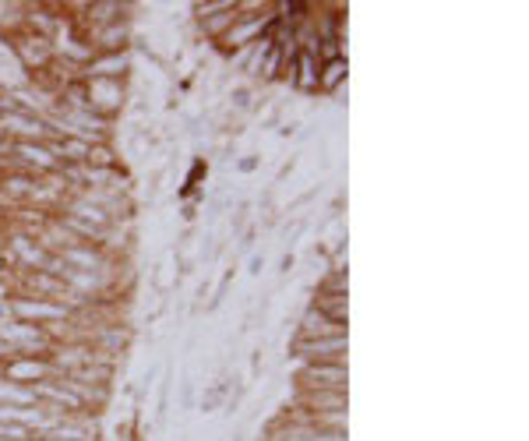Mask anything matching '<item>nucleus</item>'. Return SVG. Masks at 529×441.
Returning a JSON list of instances; mask_svg holds the SVG:
<instances>
[{"instance_id": "16", "label": "nucleus", "mask_w": 529, "mask_h": 441, "mask_svg": "<svg viewBox=\"0 0 529 441\" xmlns=\"http://www.w3.org/2000/svg\"><path fill=\"white\" fill-rule=\"evenodd\" d=\"M0 142H4V138H0Z\"/></svg>"}, {"instance_id": "12", "label": "nucleus", "mask_w": 529, "mask_h": 441, "mask_svg": "<svg viewBox=\"0 0 529 441\" xmlns=\"http://www.w3.org/2000/svg\"><path fill=\"white\" fill-rule=\"evenodd\" d=\"M180 258H177V247H169L163 254V262L156 265V272H152V282H156V289L160 293H169L173 286H177V280H180Z\"/></svg>"}, {"instance_id": "1", "label": "nucleus", "mask_w": 529, "mask_h": 441, "mask_svg": "<svg viewBox=\"0 0 529 441\" xmlns=\"http://www.w3.org/2000/svg\"><path fill=\"white\" fill-rule=\"evenodd\" d=\"M7 311H11V318L40 325V328H53V325H64V321L75 318V311L68 304L46 300V297H32V293H14L7 300Z\"/></svg>"}, {"instance_id": "10", "label": "nucleus", "mask_w": 529, "mask_h": 441, "mask_svg": "<svg viewBox=\"0 0 529 441\" xmlns=\"http://www.w3.org/2000/svg\"><path fill=\"white\" fill-rule=\"evenodd\" d=\"M342 332H346V325L332 321L315 304H307L304 315L296 318V339H325V335H342Z\"/></svg>"}, {"instance_id": "14", "label": "nucleus", "mask_w": 529, "mask_h": 441, "mask_svg": "<svg viewBox=\"0 0 529 441\" xmlns=\"http://www.w3.org/2000/svg\"><path fill=\"white\" fill-rule=\"evenodd\" d=\"M293 265H296V254H283V272H293Z\"/></svg>"}, {"instance_id": "8", "label": "nucleus", "mask_w": 529, "mask_h": 441, "mask_svg": "<svg viewBox=\"0 0 529 441\" xmlns=\"http://www.w3.org/2000/svg\"><path fill=\"white\" fill-rule=\"evenodd\" d=\"M131 75H134L131 50H127V53H92V60L82 68V81H88V78L131 81Z\"/></svg>"}, {"instance_id": "15", "label": "nucleus", "mask_w": 529, "mask_h": 441, "mask_svg": "<svg viewBox=\"0 0 529 441\" xmlns=\"http://www.w3.org/2000/svg\"><path fill=\"white\" fill-rule=\"evenodd\" d=\"M0 149H4V142H0Z\"/></svg>"}, {"instance_id": "2", "label": "nucleus", "mask_w": 529, "mask_h": 441, "mask_svg": "<svg viewBox=\"0 0 529 441\" xmlns=\"http://www.w3.org/2000/svg\"><path fill=\"white\" fill-rule=\"evenodd\" d=\"M0 343H4L11 354H29V357H46V354L53 350V339L46 335V328L29 325V321H18V318L0 321Z\"/></svg>"}, {"instance_id": "6", "label": "nucleus", "mask_w": 529, "mask_h": 441, "mask_svg": "<svg viewBox=\"0 0 529 441\" xmlns=\"http://www.w3.org/2000/svg\"><path fill=\"white\" fill-rule=\"evenodd\" d=\"M0 378L4 381H14V385H40L46 378H57L50 357H29V354H14L0 363Z\"/></svg>"}, {"instance_id": "5", "label": "nucleus", "mask_w": 529, "mask_h": 441, "mask_svg": "<svg viewBox=\"0 0 529 441\" xmlns=\"http://www.w3.org/2000/svg\"><path fill=\"white\" fill-rule=\"evenodd\" d=\"M289 350L300 363H346L350 343H346V332L342 335H325V339H296L293 335Z\"/></svg>"}, {"instance_id": "3", "label": "nucleus", "mask_w": 529, "mask_h": 441, "mask_svg": "<svg viewBox=\"0 0 529 441\" xmlns=\"http://www.w3.org/2000/svg\"><path fill=\"white\" fill-rule=\"evenodd\" d=\"M85 85V106L103 117V121H114L127 106V96H131V85L127 81H106V78H88Z\"/></svg>"}, {"instance_id": "13", "label": "nucleus", "mask_w": 529, "mask_h": 441, "mask_svg": "<svg viewBox=\"0 0 529 441\" xmlns=\"http://www.w3.org/2000/svg\"><path fill=\"white\" fill-rule=\"evenodd\" d=\"M85 166H92V170H114V166H121V156H117V149H114L110 142H96V145L88 149Z\"/></svg>"}, {"instance_id": "4", "label": "nucleus", "mask_w": 529, "mask_h": 441, "mask_svg": "<svg viewBox=\"0 0 529 441\" xmlns=\"http://www.w3.org/2000/svg\"><path fill=\"white\" fill-rule=\"evenodd\" d=\"M296 392H346V363H300Z\"/></svg>"}, {"instance_id": "7", "label": "nucleus", "mask_w": 529, "mask_h": 441, "mask_svg": "<svg viewBox=\"0 0 529 441\" xmlns=\"http://www.w3.org/2000/svg\"><path fill=\"white\" fill-rule=\"evenodd\" d=\"M82 36L92 46V53H127L131 42H134V25H131V18H121V22H110V25L85 29Z\"/></svg>"}, {"instance_id": "11", "label": "nucleus", "mask_w": 529, "mask_h": 441, "mask_svg": "<svg viewBox=\"0 0 529 441\" xmlns=\"http://www.w3.org/2000/svg\"><path fill=\"white\" fill-rule=\"evenodd\" d=\"M346 75H350L346 57L322 60V71H318V92H322V96H342V88H346Z\"/></svg>"}, {"instance_id": "9", "label": "nucleus", "mask_w": 529, "mask_h": 441, "mask_svg": "<svg viewBox=\"0 0 529 441\" xmlns=\"http://www.w3.org/2000/svg\"><path fill=\"white\" fill-rule=\"evenodd\" d=\"M318 71H322V60L315 53H296L289 64V88L300 92L304 99L318 96Z\"/></svg>"}]
</instances>
